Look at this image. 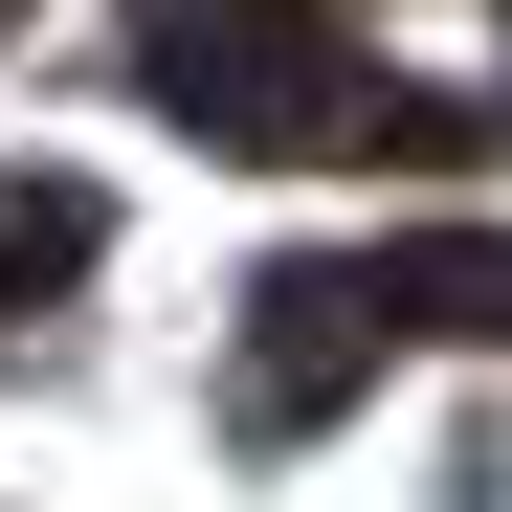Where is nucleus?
I'll list each match as a JSON object with an SVG mask.
<instances>
[{
	"instance_id": "nucleus-1",
	"label": "nucleus",
	"mask_w": 512,
	"mask_h": 512,
	"mask_svg": "<svg viewBox=\"0 0 512 512\" xmlns=\"http://www.w3.org/2000/svg\"><path fill=\"white\" fill-rule=\"evenodd\" d=\"M156 112H201L223 156H357V45H334V0H156L134 23Z\"/></svg>"
},
{
	"instance_id": "nucleus-2",
	"label": "nucleus",
	"mask_w": 512,
	"mask_h": 512,
	"mask_svg": "<svg viewBox=\"0 0 512 512\" xmlns=\"http://www.w3.org/2000/svg\"><path fill=\"white\" fill-rule=\"evenodd\" d=\"M245 312H268V334H245V379H223V423H245V446H290L334 379H379V268H268Z\"/></svg>"
},
{
	"instance_id": "nucleus-3",
	"label": "nucleus",
	"mask_w": 512,
	"mask_h": 512,
	"mask_svg": "<svg viewBox=\"0 0 512 512\" xmlns=\"http://www.w3.org/2000/svg\"><path fill=\"white\" fill-rule=\"evenodd\" d=\"M90 245H112V201H90V179H0V334H23L45 290H90Z\"/></svg>"
}]
</instances>
